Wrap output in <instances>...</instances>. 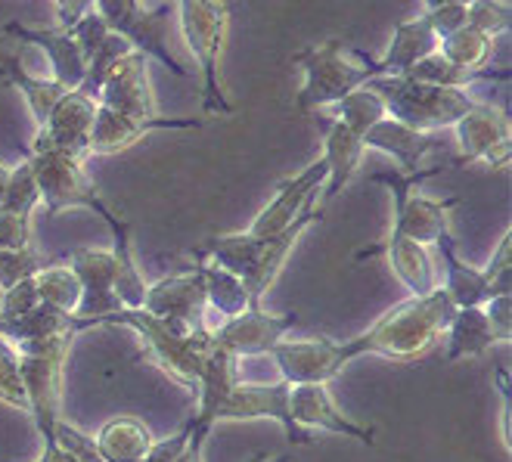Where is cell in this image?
Wrapping results in <instances>:
<instances>
[{
  "label": "cell",
  "instance_id": "1",
  "mask_svg": "<svg viewBox=\"0 0 512 462\" xmlns=\"http://www.w3.org/2000/svg\"><path fill=\"white\" fill-rule=\"evenodd\" d=\"M457 304L450 301L444 286L429 295L407 298L388 311L360 335L336 342V338H305V342H283L270 351L277 360L283 382H333L342 369L360 357H385V360H419L432 351L438 335L450 326Z\"/></svg>",
  "mask_w": 512,
  "mask_h": 462
},
{
  "label": "cell",
  "instance_id": "2",
  "mask_svg": "<svg viewBox=\"0 0 512 462\" xmlns=\"http://www.w3.org/2000/svg\"><path fill=\"white\" fill-rule=\"evenodd\" d=\"M184 44L190 47L202 72V112L233 115V103L221 84V59L230 38L233 10L227 0H174Z\"/></svg>",
  "mask_w": 512,
  "mask_h": 462
},
{
  "label": "cell",
  "instance_id": "3",
  "mask_svg": "<svg viewBox=\"0 0 512 462\" xmlns=\"http://www.w3.org/2000/svg\"><path fill=\"white\" fill-rule=\"evenodd\" d=\"M295 66H301V72H305V84H301L295 97V109L301 115L336 106L351 90L364 87L370 78H376L373 59L348 50L336 38L298 50Z\"/></svg>",
  "mask_w": 512,
  "mask_h": 462
},
{
  "label": "cell",
  "instance_id": "4",
  "mask_svg": "<svg viewBox=\"0 0 512 462\" xmlns=\"http://www.w3.org/2000/svg\"><path fill=\"white\" fill-rule=\"evenodd\" d=\"M367 87L376 90L391 118L426 134L454 128L475 103L460 87H438L407 75H376L367 81Z\"/></svg>",
  "mask_w": 512,
  "mask_h": 462
},
{
  "label": "cell",
  "instance_id": "5",
  "mask_svg": "<svg viewBox=\"0 0 512 462\" xmlns=\"http://www.w3.org/2000/svg\"><path fill=\"white\" fill-rule=\"evenodd\" d=\"M75 332L53 335L47 342H32L22 345L19 351V369L25 382V397H28V416L35 419V428L41 435V447L56 444L53 431L63 407V376H66V360L75 345Z\"/></svg>",
  "mask_w": 512,
  "mask_h": 462
},
{
  "label": "cell",
  "instance_id": "6",
  "mask_svg": "<svg viewBox=\"0 0 512 462\" xmlns=\"http://www.w3.org/2000/svg\"><path fill=\"white\" fill-rule=\"evenodd\" d=\"M4 35L28 44V47H38L53 66V81H59L66 90H75L90 66V56L97 53V47L106 41L109 35V25L103 22V16L97 10L84 13L75 25L69 28H28L19 22L4 25Z\"/></svg>",
  "mask_w": 512,
  "mask_h": 462
},
{
  "label": "cell",
  "instance_id": "7",
  "mask_svg": "<svg viewBox=\"0 0 512 462\" xmlns=\"http://www.w3.org/2000/svg\"><path fill=\"white\" fill-rule=\"evenodd\" d=\"M25 162L32 165L38 196L47 208V214H59L66 208H87L109 224L115 218V211L103 202L97 183L90 180L84 159L72 156L63 149H28Z\"/></svg>",
  "mask_w": 512,
  "mask_h": 462
},
{
  "label": "cell",
  "instance_id": "8",
  "mask_svg": "<svg viewBox=\"0 0 512 462\" xmlns=\"http://www.w3.org/2000/svg\"><path fill=\"white\" fill-rule=\"evenodd\" d=\"M441 168H423L416 174H373V183L391 190V199H395V224L391 230L404 233L407 239L419 242V245H435L438 236H444L450 230V211L460 205V199H429L423 193H413L419 183L441 174Z\"/></svg>",
  "mask_w": 512,
  "mask_h": 462
},
{
  "label": "cell",
  "instance_id": "9",
  "mask_svg": "<svg viewBox=\"0 0 512 462\" xmlns=\"http://www.w3.org/2000/svg\"><path fill=\"white\" fill-rule=\"evenodd\" d=\"M460 159L454 165H472L485 162L491 168H509L512 159V128L506 112L488 103H472V109L454 125Z\"/></svg>",
  "mask_w": 512,
  "mask_h": 462
},
{
  "label": "cell",
  "instance_id": "10",
  "mask_svg": "<svg viewBox=\"0 0 512 462\" xmlns=\"http://www.w3.org/2000/svg\"><path fill=\"white\" fill-rule=\"evenodd\" d=\"M140 311L153 314L159 320H168V323H177V326H184V329L208 326V320H205L208 304H205L202 264L196 261L193 267L168 273V276H162L159 283L146 286Z\"/></svg>",
  "mask_w": 512,
  "mask_h": 462
},
{
  "label": "cell",
  "instance_id": "11",
  "mask_svg": "<svg viewBox=\"0 0 512 462\" xmlns=\"http://www.w3.org/2000/svg\"><path fill=\"white\" fill-rule=\"evenodd\" d=\"M249 419H274L286 431L289 444H311L305 428L289 419V382H236L218 413V422H249Z\"/></svg>",
  "mask_w": 512,
  "mask_h": 462
},
{
  "label": "cell",
  "instance_id": "12",
  "mask_svg": "<svg viewBox=\"0 0 512 462\" xmlns=\"http://www.w3.org/2000/svg\"><path fill=\"white\" fill-rule=\"evenodd\" d=\"M202 128V118H171V115H156V118H134L125 112H115L97 103V118L94 131H90L87 156H115V152L131 149L140 143L146 134L153 131H193Z\"/></svg>",
  "mask_w": 512,
  "mask_h": 462
},
{
  "label": "cell",
  "instance_id": "13",
  "mask_svg": "<svg viewBox=\"0 0 512 462\" xmlns=\"http://www.w3.org/2000/svg\"><path fill=\"white\" fill-rule=\"evenodd\" d=\"M298 323V314H267L261 307H249L239 317L224 320L215 329L218 342L236 357V360H249V357H270L289 329Z\"/></svg>",
  "mask_w": 512,
  "mask_h": 462
},
{
  "label": "cell",
  "instance_id": "14",
  "mask_svg": "<svg viewBox=\"0 0 512 462\" xmlns=\"http://www.w3.org/2000/svg\"><path fill=\"white\" fill-rule=\"evenodd\" d=\"M100 106L125 112L134 118H156L162 115L156 106L153 81H149V59L140 50H128L118 63L109 69L100 87Z\"/></svg>",
  "mask_w": 512,
  "mask_h": 462
},
{
  "label": "cell",
  "instance_id": "15",
  "mask_svg": "<svg viewBox=\"0 0 512 462\" xmlns=\"http://www.w3.org/2000/svg\"><path fill=\"white\" fill-rule=\"evenodd\" d=\"M97 118V100H90L81 90H66L50 112V118L35 131V140L28 149H63L72 156L87 159L90 131H94Z\"/></svg>",
  "mask_w": 512,
  "mask_h": 462
},
{
  "label": "cell",
  "instance_id": "16",
  "mask_svg": "<svg viewBox=\"0 0 512 462\" xmlns=\"http://www.w3.org/2000/svg\"><path fill=\"white\" fill-rule=\"evenodd\" d=\"M323 180H326V162L323 156L317 162H311L305 171H298L295 177L283 180L274 199H270L261 211H258V218L252 221V227L246 233H252L255 239H270V236H277L283 233L301 211H305V205L311 199L320 196L323 190Z\"/></svg>",
  "mask_w": 512,
  "mask_h": 462
},
{
  "label": "cell",
  "instance_id": "17",
  "mask_svg": "<svg viewBox=\"0 0 512 462\" xmlns=\"http://www.w3.org/2000/svg\"><path fill=\"white\" fill-rule=\"evenodd\" d=\"M289 419L298 428H320V431H333V435L354 438L360 444L373 447L376 444V431L351 422L345 413L336 410L333 394H329L326 382H305V385H289Z\"/></svg>",
  "mask_w": 512,
  "mask_h": 462
},
{
  "label": "cell",
  "instance_id": "18",
  "mask_svg": "<svg viewBox=\"0 0 512 462\" xmlns=\"http://www.w3.org/2000/svg\"><path fill=\"white\" fill-rule=\"evenodd\" d=\"M174 13H177L174 0H162L159 7H140L118 35H122L134 50H140L146 59H159L165 69H171L180 78H187L190 69L180 63L171 50V28L177 19Z\"/></svg>",
  "mask_w": 512,
  "mask_h": 462
},
{
  "label": "cell",
  "instance_id": "19",
  "mask_svg": "<svg viewBox=\"0 0 512 462\" xmlns=\"http://www.w3.org/2000/svg\"><path fill=\"white\" fill-rule=\"evenodd\" d=\"M69 267L75 270L78 283H81V304H78L75 317L90 320V317H103V314H112L122 307L112 292V280H115L112 252H106V249H75L69 255Z\"/></svg>",
  "mask_w": 512,
  "mask_h": 462
},
{
  "label": "cell",
  "instance_id": "20",
  "mask_svg": "<svg viewBox=\"0 0 512 462\" xmlns=\"http://www.w3.org/2000/svg\"><path fill=\"white\" fill-rule=\"evenodd\" d=\"M370 255H385L391 270L401 280V286L419 298V295H429L432 289H438V276H435V264L426 245H419L413 239H407L404 233L391 230L388 239L382 245H373V249H364L357 258H370Z\"/></svg>",
  "mask_w": 512,
  "mask_h": 462
},
{
  "label": "cell",
  "instance_id": "21",
  "mask_svg": "<svg viewBox=\"0 0 512 462\" xmlns=\"http://www.w3.org/2000/svg\"><path fill=\"white\" fill-rule=\"evenodd\" d=\"M364 146L379 149V152H385V156L395 159L401 165V174H416V171H423V159L429 156V152L438 149V137L426 134V131H416V128H407L398 118L385 115L364 134Z\"/></svg>",
  "mask_w": 512,
  "mask_h": 462
},
{
  "label": "cell",
  "instance_id": "22",
  "mask_svg": "<svg viewBox=\"0 0 512 462\" xmlns=\"http://www.w3.org/2000/svg\"><path fill=\"white\" fill-rule=\"evenodd\" d=\"M364 140H360L351 128H345L342 121L329 118L326 128V143H323V162H326V180H323V196L320 208L333 202L357 174L360 162H364Z\"/></svg>",
  "mask_w": 512,
  "mask_h": 462
},
{
  "label": "cell",
  "instance_id": "23",
  "mask_svg": "<svg viewBox=\"0 0 512 462\" xmlns=\"http://www.w3.org/2000/svg\"><path fill=\"white\" fill-rule=\"evenodd\" d=\"M435 50H438V38L432 32L429 19L416 16V19L395 25L388 50L379 59H373V69H376V75H404L410 66H416L419 59H426Z\"/></svg>",
  "mask_w": 512,
  "mask_h": 462
},
{
  "label": "cell",
  "instance_id": "24",
  "mask_svg": "<svg viewBox=\"0 0 512 462\" xmlns=\"http://www.w3.org/2000/svg\"><path fill=\"white\" fill-rule=\"evenodd\" d=\"M444 332H447V351H444L447 363L481 357L488 348L500 345V335L491 326L485 307H457L454 320H450Z\"/></svg>",
  "mask_w": 512,
  "mask_h": 462
},
{
  "label": "cell",
  "instance_id": "25",
  "mask_svg": "<svg viewBox=\"0 0 512 462\" xmlns=\"http://www.w3.org/2000/svg\"><path fill=\"white\" fill-rule=\"evenodd\" d=\"M438 249H441V258H444V292L450 295L457 307H481L491 295V286L485 280V273L478 267L466 264L457 252V242L450 236V230L444 236H438Z\"/></svg>",
  "mask_w": 512,
  "mask_h": 462
},
{
  "label": "cell",
  "instance_id": "26",
  "mask_svg": "<svg viewBox=\"0 0 512 462\" xmlns=\"http://www.w3.org/2000/svg\"><path fill=\"white\" fill-rule=\"evenodd\" d=\"M106 462H143L153 450V431L137 416H112L94 438Z\"/></svg>",
  "mask_w": 512,
  "mask_h": 462
},
{
  "label": "cell",
  "instance_id": "27",
  "mask_svg": "<svg viewBox=\"0 0 512 462\" xmlns=\"http://www.w3.org/2000/svg\"><path fill=\"white\" fill-rule=\"evenodd\" d=\"M109 233H112V261H115V280H112V292H115V301L122 307H143V295H146V283L137 270V261H134V249H131V224L125 218H115L106 224Z\"/></svg>",
  "mask_w": 512,
  "mask_h": 462
},
{
  "label": "cell",
  "instance_id": "28",
  "mask_svg": "<svg viewBox=\"0 0 512 462\" xmlns=\"http://www.w3.org/2000/svg\"><path fill=\"white\" fill-rule=\"evenodd\" d=\"M0 78L10 81L19 90V94L25 97V103H28V109H32L38 128L50 118L53 106L66 97V87L63 84L53 81V78H35V75H28L25 66L19 63L16 56H4V59H0Z\"/></svg>",
  "mask_w": 512,
  "mask_h": 462
},
{
  "label": "cell",
  "instance_id": "29",
  "mask_svg": "<svg viewBox=\"0 0 512 462\" xmlns=\"http://www.w3.org/2000/svg\"><path fill=\"white\" fill-rule=\"evenodd\" d=\"M63 332H75L78 335L75 317L66 314V311H56V307H50L44 301L38 307H32V311H28L25 317L0 326V335H4L13 348L32 345V342H47V338L63 335Z\"/></svg>",
  "mask_w": 512,
  "mask_h": 462
},
{
  "label": "cell",
  "instance_id": "30",
  "mask_svg": "<svg viewBox=\"0 0 512 462\" xmlns=\"http://www.w3.org/2000/svg\"><path fill=\"white\" fill-rule=\"evenodd\" d=\"M404 75L413 81H426V84H438V87H460V90H466L469 84H478V81H509L512 78L509 69H494V66L463 69V66H454V63H447L438 50L429 53L426 59H419V63L410 66Z\"/></svg>",
  "mask_w": 512,
  "mask_h": 462
},
{
  "label": "cell",
  "instance_id": "31",
  "mask_svg": "<svg viewBox=\"0 0 512 462\" xmlns=\"http://www.w3.org/2000/svg\"><path fill=\"white\" fill-rule=\"evenodd\" d=\"M202 264V280H205V304L208 311H215L224 320H233L243 311H249V295L246 286L236 273L212 264V261H199Z\"/></svg>",
  "mask_w": 512,
  "mask_h": 462
},
{
  "label": "cell",
  "instance_id": "32",
  "mask_svg": "<svg viewBox=\"0 0 512 462\" xmlns=\"http://www.w3.org/2000/svg\"><path fill=\"white\" fill-rule=\"evenodd\" d=\"M35 289L38 298L56 311H66V314H78V304H81V283L69 264H47L44 270L35 273Z\"/></svg>",
  "mask_w": 512,
  "mask_h": 462
},
{
  "label": "cell",
  "instance_id": "33",
  "mask_svg": "<svg viewBox=\"0 0 512 462\" xmlns=\"http://www.w3.org/2000/svg\"><path fill=\"white\" fill-rule=\"evenodd\" d=\"M438 53L454 66L485 69L491 63V53H494V38L481 35L478 28H472V25H463V28H457L454 35H447V38L438 41Z\"/></svg>",
  "mask_w": 512,
  "mask_h": 462
},
{
  "label": "cell",
  "instance_id": "34",
  "mask_svg": "<svg viewBox=\"0 0 512 462\" xmlns=\"http://www.w3.org/2000/svg\"><path fill=\"white\" fill-rule=\"evenodd\" d=\"M329 109H333V118L342 121L345 128H351L360 140H364V134L376 125V121H382L388 115L379 94H376V90H370L367 84L351 90L348 97H342L336 106H329Z\"/></svg>",
  "mask_w": 512,
  "mask_h": 462
},
{
  "label": "cell",
  "instance_id": "35",
  "mask_svg": "<svg viewBox=\"0 0 512 462\" xmlns=\"http://www.w3.org/2000/svg\"><path fill=\"white\" fill-rule=\"evenodd\" d=\"M128 50H134L122 35H106V41L97 47V53L90 56V66H87V75H84V81L75 87V90H81V94H87L90 100H97L100 97V87H103V81H106V75H109V69L122 59Z\"/></svg>",
  "mask_w": 512,
  "mask_h": 462
},
{
  "label": "cell",
  "instance_id": "36",
  "mask_svg": "<svg viewBox=\"0 0 512 462\" xmlns=\"http://www.w3.org/2000/svg\"><path fill=\"white\" fill-rule=\"evenodd\" d=\"M0 404L28 413V397H25V382L19 369V351L0 335Z\"/></svg>",
  "mask_w": 512,
  "mask_h": 462
},
{
  "label": "cell",
  "instance_id": "37",
  "mask_svg": "<svg viewBox=\"0 0 512 462\" xmlns=\"http://www.w3.org/2000/svg\"><path fill=\"white\" fill-rule=\"evenodd\" d=\"M47 264L50 261L38 255L32 245H25V249H0V292L13 289L22 280H32Z\"/></svg>",
  "mask_w": 512,
  "mask_h": 462
},
{
  "label": "cell",
  "instance_id": "38",
  "mask_svg": "<svg viewBox=\"0 0 512 462\" xmlns=\"http://www.w3.org/2000/svg\"><path fill=\"white\" fill-rule=\"evenodd\" d=\"M466 25L478 28L481 35L500 38L512 25V7L509 0H472L466 7Z\"/></svg>",
  "mask_w": 512,
  "mask_h": 462
},
{
  "label": "cell",
  "instance_id": "39",
  "mask_svg": "<svg viewBox=\"0 0 512 462\" xmlns=\"http://www.w3.org/2000/svg\"><path fill=\"white\" fill-rule=\"evenodd\" d=\"M481 273H485V280L491 286V295H512V230L500 236L494 258Z\"/></svg>",
  "mask_w": 512,
  "mask_h": 462
},
{
  "label": "cell",
  "instance_id": "40",
  "mask_svg": "<svg viewBox=\"0 0 512 462\" xmlns=\"http://www.w3.org/2000/svg\"><path fill=\"white\" fill-rule=\"evenodd\" d=\"M53 441L69 450L78 462H106L97 450V441L87 435V431H81L78 425L66 422V419H59L56 422V431H53Z\"/></svg>",
  "mask_w": 512,
  "mask_h": 462
},
{
  "label": "cell",
  "instance_id": "41",
  "mask_svg": "<svg viewBox=\"0 0 512 462\" xmlns=\"http://www.w3.org/2000/svg\"><path fill=\"white\" fill-rule=\"evenodd\" d=\"M32 245V214L0 205V249H25Z\"/></svg>",
  "mask_w": 512,
  "mask_h": 462
},
{
  "label": "cell",
  "instance_id": "42",
  "mask_svg": "<svg viewBox=\"0 0 512 462\" xmlns=\"http://www.w3.org/2000/svg\"><path fill=\"white\" fill-rule=\"evenodd\" d=\"M38 304H41V298H38V289H35V276H32V280L16 283L13 289L4 292V298H0V326L25 317Z\"/></svg>",
  "mask_w": 512,
  "mask_h": 462
},
{
  "label": "cell",
  "instance_id": "43",
  "mask_svg": "<svg viewBox=\"0 0 512 462\" xmlns=\"http://www.w3.org/2000/svg\"><path fill=\"white\" fill-rule=\"evenodd\" d=\"M423 16L429 19V25H432V32H435L438 41L447 38V35H454L457 28L466 25V7L463 4H441V7L426 10Z\"/></svg>",
  "mask_w": 512,
  "mask_h": 462
},
{
  "label": "cell",
  "instance_id": "44",
  "mask_svg": "<svg viewBox=\"0 0 512 462\" xmlns=\"http://www.w3.org/2000/svg\"><path fill=\"white\" fill-rule=\"evenodd\" d=\"M481 307H485L491 326L497 329L500 345H509L512 342V295H494Z\"/></svg>",
  "mask_w": 512,
  "mask_h": 462
},
{
  "label": "cell",
  "instance_id": "45",
  "mask_svg": "<svg viewBox=\"0 0 512 462\" xmlns=\"http://www.w3.org/2000/svg\"><path fill=\"white\" fill-rule=\"evenodd\" d=\"M56 4V16H59V25L63 28H69V25H75L84 13H90L94 10V4L97 0H53Z\"/></svg>",
  "mask_w": 512,
  "mask_h": 462
},
{
  "label": "cell",
  "instance_id": "46",
  "mask_svg": "<svg viewBox=\"0 0 512 462\" xmlns=\"http://www.w3.org/2000/svg\"><path fill=\"white\" fill-rule=\"evenodd\" d=\"M497 382H500V397H503V416H500V431H503V447L509 450V373L506 366L497 369Z\"/></svg>",
  "mask_w": 512,
  "mask_h": 462
},
{
  "label": "cell",
  "instance_id": "47",
  "mask_svg": "<svg viewBox=\"0 0 512 462\" xmlns=\"http://www.w3.org/2000/svg\"><path fill=\"white\" fill-rule=\"evenodd\" d=\"M35 462H78L69 450H63L59 444H50V447H41L38 459Z\"/></svg>",
  "mask_w": 512,
  "mask_h": 462
},
{
  "label": "cell",
  "instance_id": "48",
  "mask_svg": "<svg viewBox=\"0 0 512 462\" xmlns=\"http://www.w3.org/2000/svg\"><path fill=\"white\" fill-rule=\"evenodd\" d=\"M419 4H423L426 10H432V7H441V4H463V7H469L472 0H419Z\"/></svg>",
  "mask_w": 512,
  "mask_h": 462
},
{
  "label": "cell",
  "instance_id": "49",
  "mask_svg": "<svg viewBox=\"0 0 512 462\" xmlns=\"http://www.w3.org/2000/svg\"><path fill=\"white\" fill-rule=\"evenodd\" d=\"M249 462H292L289 456H270V453H255Z\"/></svg>",
  "mask_w": 512,
  "mask_h": 462
},
{
  "label": "cell",
  "instance_id": "50",
  "mask_svg": "<svg viewBox=\"0 0 512 462\" xmlns=\"http://www.w3.org/2000/svg\"><path fill=\"white\" fill-rule=\"evenodd\" d=\"M7 180H10V165L0 162V199H4V190H7Z\"/></svg>",
  "mask_w": 512,
  "mask_h": 462
}]
</instances>
